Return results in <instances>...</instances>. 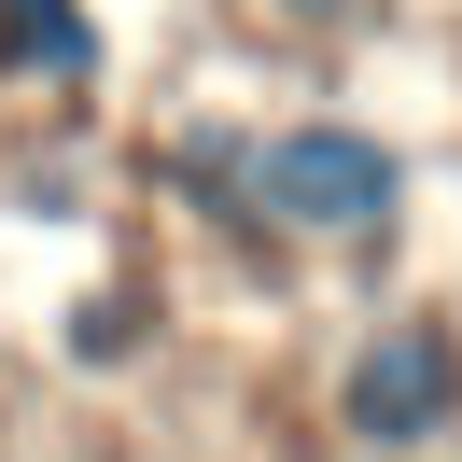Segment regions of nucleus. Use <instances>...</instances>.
Masks as SVG:
<instances>
[{
  "label": "nucleus",
  "mask_w": 462,
  "mask_h": 462,
  "mask_svg": "<svg viewBox=\"0 0 462 462\" xmlns=\"http://www.w3.org/2000/svg\"><path fill=\"white\" fill-rule=\"evenodd\" d=\"M238 14H253V29H281V42H350L378 0H238Z\"/></svg>",
  "instance_id": "obj_4"
},
{
  "label": "nucleus",
  "mask_w": 462,
  "mask_h": 462,
  "mask_svg": "<svg viewBox=\"0 0 462 462\" xmlns=\"http://www.w3.org/2000/svg\"><path fill=\"white\" fill-rule=\"evenodd\" d=\"M406 210H420V169H406L393 126H365V113L238 126V238H266V253L365 266V253L406 238Z\"/></svg>",
  "instance_id": "obj_1"
},
{
  "label": "nucleus",
  "mask_w": 462,
  "mask_h": 462,
  "mask_svg": "<svg viewBox=\"0 0 462 462\" xmlns=\"http://www.w3.org/2000/svg\"><path fill=\"white\" fill-rule=\"evenodd\" d=\"M322 420H337L350 462H448L462 448V309H434V294L365 309L337 337Z\"/></svg>",
  "instance_id": "obj_2"
},
{
  "label": "nucleus",
  "mask_w": 462,
  "mask_h": 462,
  "mask_svg": "<svg viewBox=\"0 0 462 462\" xmlns=\"http://www.w3.org/2000/svg\"><path fill=\"white\" fill-rule=\"evenodd\" d=\"M113 70V29H98V0H0V85L14 98H70Z\"/></svg>",
  "instance_id": "obj_3"
}]
</instances>
